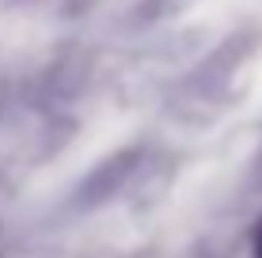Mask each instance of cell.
<instances>
[{
    "label": "cell",
    "mask_w": 262,
    "mask_h": 258,
    "mask_svg": "<svg viewBox=\"0 0 262 258\" xmlns=\"http://www.w3.org/2000/svg\"><path fill=\"white\" fill-rule=\"evenodd\" d=\"M255 251H258V258H262V232H258V247H255Z\"/></svg>",
    "instance_id": "cell-1"
}]
</instances>
